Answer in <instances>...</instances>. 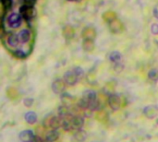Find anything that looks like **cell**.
Segmentation results:
<instances>
[{
    "instance_id": "1",
    "label": "cell",
    "mask_w": 158,
    "mask_h": 142,
    "mask_svg": "<svg viewBox=\"0 0 158 142\" xmlns=\"http://www.w3.org/2000/svg\"><path fill=\"white\" fill-rule=\"evenodd\" d=\"M62 125V118L59 116H56L54 115H48L43 120V126L45 128H51L57 130L61 128Z\"/></svg>"
},
{
    "instance_id": "2",
    "label": "cell",
    "mask_w": 158,
    "mask_h": 142,
    "mask_svg": "<svg viewBox=\"0 0 158 142\" xmlns=\"http://www.w3.org/2000/svg\"><path fill=\"white\" fill-rule=\"evenodd\" d=\"M107 103L113 111H118L121 107V98L117 94H110L107 99Z\"/></svg>"
},
{
    "instance_id": "3",
    "label": "cell",
    "mask_w": 158,
    "mask_h": 142,
    "mask_svg": "<svg viewBox=\"0 0 158 142\" xmlns=\"http://www.w3.org/2000/svg\"><path fill=\"white\" fill-rule=\"evenodd\" d=\"M78 76L75 74L74 71H68L65 73L64 75V81L66 84L69 85V86H73L78 82Z\"/></svg>"
},
{
    "instance_id": "4",
    "label": "cell",
    "mask_w": 158,
    "mask_h": 142,
    "mask_svg": "<svg viewBox=\"0 0 158 142\" xmlns=\"http://www.w3.org/2000/svg\"><path fill=\"white\" fill-rule=\"evenodd\" d=\"M65 89H66V83L61 79H56L52 84V90L56 94H62Z\"/></svg>"
},
{
    "instance_id": "5",
    "label": "cell",
    "mask_w": 158,
    "mask_h": 142,
    "mask_svg": "<svg viewBox=\"0 0 158 142\" xmlns=\"http://www.w3.org/2000/svg\"><path fill=\"white\" fill-rule=\"evenodd\" d=\"M71 123H72L73 129L81 130L84 126V117L82 116H73Z\"/></svg>"
},
{
    "instance_id": "6",
    "label": "cell",
    "mask_w": 158,
    "mask_h": 142,
    "mask_svg": "<svg viewBox=\"0 0 158 142\" xmlns=\"http://www.w3.org/2000/svg\"><path fill=\"white\" fill-rule=\"evenodd\" d=\"M157 114L158 108L156 105H149V106L145 107L143 110V115L149 119H153V118L156 117Z\"/></svg>"
},
{
    "instance_id": "7",
    "label": "cell",
    "mask_w": 158,
    "mask_h": 142,
    "mask_svg": "<svg viewBox=\"0 0 158 142\" xmlns=\"http://www.w3.org/2000/svg\"><path fill=\"white\" fill-rule=\"evenodd\" d=\"M8 25L12 28H18L21 23V18L19 14H11L7 18Z\"/></svg>"
},
{
    "instance_id": "8",
    "label": "cell",
    "mask_w": 158,
    "mask_h": 142,
    "mask_svg": "<svg viewBox=\"0 0 158 142\" xmlns=\"http://www.w3.org/2000/svg\"><path fill=\"white\" fill-rule=\"evenodd\" d=\"M81 99H82L85 103H87L88 107H89V104H90L93 101H94V100L97 99V94H96V92L94 91H86L83 93Z\"/></svg>"
},
{
    "instance_id": "9",
    "label": "cell",
    "mask_w": 158,
    "mask_h": 142,
    "mask_svg": "<svg viewBox=\"0 0 158 142\" xmlns=\"http://www.w3.org/2000/svg\"><path fill=\"white\" fill-rule=\"evenodd\" d=\"M20 12H21L22 16L27 19H30L34 16V9L32 6H24L20 8Z\"/></svg>"
},
{
    "instance_id": "10",
    "label": "cell",
    "mask_w": 158,
    "mask_h": 142,
    "mask_svg": "<svg viewBox=\"0 0 158 142\" xmlns=\"http://www.w3.org/2000/svg\"><path fill=\"white\" fill-rule=\"evenodd\" d=\"M34 137V134L31 130H24L19 133V138L21 141L23 142H30Z\"/></svg>"
},
{
    "instance_id": "11",
    "label": "cell",
    "mask_w": 158,
    "mask_h": 142,
    "mask_svg": "<svg viewBox=\"0 0 158 142\" xmlns=\"http://www.w3.org/2000/svg\"><path fill=\"white\" fill-rule=\"evenodd\" d=\"M57 113H58V116L63 118V117H66L68 116L69 115H71V112H70V106H67V105H60L57 109Z\"/></svg>"
},
{
    "instance_id": "12",
    "label": "cell",
    "mask_w": 158,
    "mask_h": 142,
    "mask_svg": "<svg viewBox=\"0 0 158 142\" xmlns=\"http://www.w3.org/2000/svg\"><path fill=\"white\" fill-rule=\"evenodd\" d=\"M58 138H59V133L57 132V130H55V129L49 130L45 135V139L51 142L56 141Z\"/></svg>"
},
{
    "instance_id": "13",
    "label": "cell",
    "mask_w": 158,
    "mask_h": 142,
    "mask_svg": "<svg viewBox=\"0 0 158 142\" xmlns=\"http://www.w3.org/2000/svg\"><path fill=\"white\" fill-rule=\"evenodd\" d=\"M6 96L10 99V100H17L19 96V93L18 91V90L14 87H10L6 90Z\"/></svg>"
},
{
    "instance_id": "14",
    "label": "cell",
    "mask_w": 158,
    "mask_h": 142,
    "mask_svg": "<svg viewBox=\"0 0 158 142\" xmlns=\"http://www.w3.org/2000/svg\"><path fill=\"white\" fill-rule=\"evenodd\" d=\"M24 118H25V121L28 124H30V125H33L37 121V116H36V114L34 112H28V113H26Z\"/></svg>"
},
{
    "instance_id": "15",
    "label": "cell",
    "mask_w": 158,
    "mask_h": 142,
    "mask_svg": "<svg viewBox=\"0 0 158 142\" xmlns=\"http://www.w3.org/2000/svg\"><path fill=\"white\" fill-rule=\"evenodd\" d=\"M109 59L112 63L118 64V63H120V61L122 59V55L118 51H114L109 55Z\"/></svg>"
},
{
    "instance_id": "16",
    "label": "cell",
    "mask_w": 158,
    "mask_h": 142,
    "mask_svg": "<svg viewBox=\"0 0 158 142\" xmlns=\"http://www.w3.org/2000/svg\"><path fill=\"white\" fill-rule=\"evenodd\" d=\"M82 48L84 51L86 52H92L94 48V40H88V39H84L83 43H82Z\"/></svg>"
},
{
    "instance_id": "17",
    "label": "cell",
    "mask_w": 158,
    "mask_h": 142,
    "mask_svg": "<svg viewBox=\"0 0 158 142\" xmlns=\"http://www.w3.org/2000/svg\"><path fill=\"white\" fill-rule=\"evenodd\" d=\"M82 36L84 39H88V40H94L95 37V31L94 29L92 28H87L83 30L82 32Z\"/></svg>"
},
{
    "instance_id": "18",
    "label": "cell",
    "mask_w": 158,
    "mask_h": 142,
    "mask_svg": "<svg viewBox=\"0 0 158 142\" xmlns=\"http://www.w3.org/2000/svg\"><path fill=\"white\" fill-rule=\"evenodd\" d=\"M73 100L74 98L72 96H70L69 94L68 93H63L61 95V101H62V103L64 105H67V106H70L73 103Z\"/></svg>"
},
{
    "instance_id": "19",
    "label": "cell",
    "mask_w": 158,
    "mask_h": 142,
    "mask_svg": "<svg viewBox=\"0 0 158 142\" xmlns=\"http://www.w3.org/2000/svg\"><path fill=\"white\" fill-rule=\"evenodd\" d=\"M63 35L66 39L69 40L74 36V30L71 26H66L63 29Z\"/></svg>"
},
{
    "instance_id": "20",
    "label": "cell",
    "mask_w": 158,
    "mask_h": 142,
    "mask_svg": "<svg viewBox=\"0 0 158 142\" xmlns=\"http://www.w3.org/2000/svg\"><path fill=\"white\" fill-rule=\"evenodd\" d=\"M86 140V133L83 130H77L74 134V140L75 142H83Z\"/></svg>"
},
{
    "instance_id": "21",
    "label": "cell",
    "mask_w": 158,
    "mask_h": 142,
    "mask_svg": "<svg viewBox=\"0 0 158 142\" xmlns=\"http://www.w3.org/2000/svg\"><path fill=\"white\" fill-rule=\"evenodd\" d=\"M19 43V36L15 35V34H11L8 39H7V43L11 46V47H16L18 46Z\"/></svg>"
},
{
    "instance_id": "22",
    "label": "cell",
    "mask_w": 158,
    "mask_h": 142,
    "mask_svg": "<svg viewBox=\"0 0 158 142\" xmlns=\"http://www.w3.org/2000/svg\"><path fill=\"white\" fill-rule=\"evenodd\" d=\"M19 39L21 43H27L30 40V31L27 30H23L19 32Z\"/></svg>"
},
{
    "instance_id": "23",
    "label": "cell",
    "mask_w": 158,
    "mask_h": 142,
    "mask_svg": "<svg viewBox=\"0 0 158 142\" xmlns=\"http://www.w3.org/2000/svg\"><path fill=\"white\" fill-rule=\"evenodd\" d=\"M107 117H108V114L105 110H102V109L99 110L96 115V119L99 122H106L107 120Z\"/></svg>"
},
{
    "instance_id": "24",
    "label": "cell",
    "mask_w": 158,
    "mask_h": 142,
    "mask_svg": "<svg viewBox=\"0 0 158 142\" xmlns=\"http://www.w3.org/2000/svg\"><path fill=\"white\" fill-rule=\"evenodd\" d=\"M148 78L151 80L157 81L158 80V69H151L148 73Z\"/></svg>"
},
{
    "instance_id": "25",
    "label": "cell",
    "mask_w": 158,
    "mask_h": 142,
    "mask_svg": "<svg viewBox=\"0 0 158 142\" xmlns=\"http://www.w3.org/2000/svg\"><path fill=\"white\" fill-rule=\"evenodd\" d=\"M23 103H24V105L26 107H31L32 105V103H33V99H31V98H26V99H24Z\"/></svg>"
},
{
    "instance_id": "26",
    "label": "cell",
    "mask_w": 158,
    "mask_h": 142,
    "mask_svg": "<svg viewBox=\"0 0 158 142\" xmlns=\"http://www.w3.org/2000/svg\"><path fill=\"white\" fill-rule=\"evenodd\" d=\"M44 134V128H43L42 127H38V128H36V136H39V137L43 138Z\"/></svg>"
},
{
    "instance_id": "27",
    "label": "cell",
    "mask_w": 158,
    "mask_h": 142,
    "mask_svg": "<svg viewBox=\"0 0 158 142\" xmlns=\"http://www.w3.org/2000/svg\"><path fill=\"white\" fill-rule=\"evenodd\" d=\"M73 71H74L75 74L78 76V78H80V77H81V76L83 75V70H82L81 67H75V68L73 69Z\"/></svg>"
},
{
    "instance_id": "28",
    "label": "cell",
    "mask_w": 158,
    "mask_h": 142,
    "mask_svg": "<svg viewBox=\"0 0 158 142\" xmlns=\"http://www.w3.org/2000/svg\"><path fill=\"white\" fill-rule=\"evenodd\" d=\"M151 31L153 34H158V24H153L151 27Z\"/></svg>"
},
{
    "instance_id": "29",
    "label": "cell",
    "mask_w": 158,
    "mask_h": 142,
    "mask_svg": "<svg viewBox=\"0 0 158 142\" xmlns=\"http://www.w3.org/2000/svg\"><path fill=\"white\" fill-rule=\"evenodd\" d=\"M43 141V139L41 138V137H39V136H34L33 137V139L31 140L30 142H42Z\"/></svg>"
},
{
    "instance_id": "30",
    "label": "cell",
    "mask_w": 158,
    "mask_h": 142,
    "mask_svg": "<svg viewBox=\"0 0 158 142\" xmlns=\"http://www.w3.org/2000/svg\"><path fill=\"white\" fill-rule=\"evenodd\" d=\"M36 0H25V6H32L34 5Z\"/></svg>"
},
{
    "instance_id": "31",
    "label": "cell",
    "mask_w": 158,
    "mask_h": 142,
    "mask_svg": "<svg viewBox=\"0 0 158 142\" xmlns=\"http://www.w3.org/2000/svg\"><path fill=\"white\" fill-rule=\"evenodd\" d=\"M16 55L18 57H23V56H25V54H23V52H21V51H18V52H16Z\"/></svg>"
},
{
    "instance_id": "32",
    "label": "cell",
    "mask_w": 158,
    "mask_h": 142,
    "mask_svg": "<svg viewBox=\"0 0 158 142\" xmlns=\"http://www.w3.org/2000/svg\"><path fill=\"white\" fill-rule=\"evenodd\" d=\"M3 34H4V30H3L2 27H0V38L3 36Z\"/></svg>"
},
{
    "instance_id": "33",
    "label": "cell",
    "mask_w": 158,
    "mask_h": 142,
    "mask_svg": "<svg viewBox=\"0 0 158 142\" xmlns=\"http://www.w3.org/2000/svg\"><path fill=\"white\" fill-rule=\"evenodd\" d=\"M3 15H4V9L2 7H0V18H2Z\"/></svg>"
},
{
    "instance_id": "34",
    "label": "cell",
    "mask_w": 158,
    "mask_h": 142,
    "mask_svg": "<svg viewBox=\"0 0 158 142\" xmlns=\"http://www.w3.org/2000/svg\"><path fill=\"white\" fill-rule=\"evenodd\" d=\"M0 27H2V18H0Z\"/></svg>"
},
{
    "instance_id": "35",
    "label": "cell",
    "mask_w": 158,
    "mask_h": 142,
    "mask_svg": "<svg viewBox=\"0 0 158 142\" xmlns=\"http://www.w3.org/2000/svg\"><path fill=\"white\" fill-rule=\"evenodd\" d=\"M42 142H51V141H49V140H47L45 139V140H43V141Z\"/></svg>"
},
{
    "instance_id": "36",
    "label": "cell",
    "mask_w": 158,
    "mask_h": 142,
    "mask_svg": "<svg viewBox=\"0 0 158 142\" xmlns=\"http://www.w3.org/2000/svg\"><path fill=\"white\" fill-rule=\"evenodd\" d=\"M22 142H23V141H22Z\"/></svg>"
}]
</instances>
